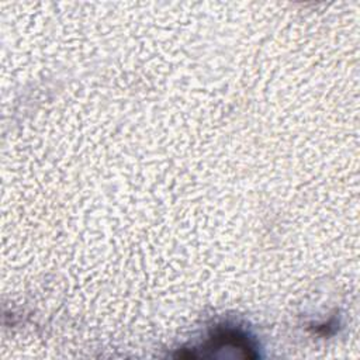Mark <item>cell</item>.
<instances>
[{
	"label": "cell",
	"instance_id": "6da1fadb",
	"mask_svg": "<svg viewBox=\"0 0 360 360\" xmlns=\"http://www.w3.org/2000/svg\"><path fill=\"white\" fill-rule=\"evenodd\" d=\"M224 347H232L238 349L245 359H256L257 352L253 342L249 339L246 333H243L239 329L233 328H217L214 333L202 343L200 349L194 347L191 350H186L184 353H180L179 357L186 359H195V357H207L212 356L215 352Z\"/></svg>",
	"mask_w": 360,
	"mask_h": 360
}]
</instances>
